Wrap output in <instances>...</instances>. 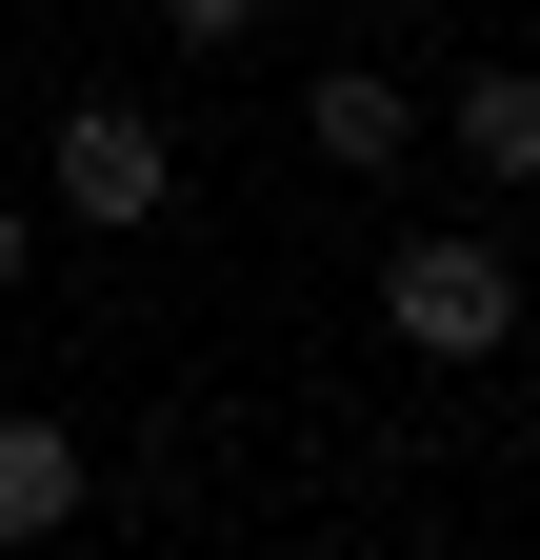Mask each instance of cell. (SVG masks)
I'll return each instance as SVG.
<instances>
[{
	"instance_id": "52a82bcc",
	"label": "cell",
	"mask_w": 540,
	"mask_h": 560,
	"mask_svg": "<svg viewBox=\"0 0 540 560\" xmlns=\"http://www.w3.org/2000/svg\"><path fill=\"white\" fill-rule=\"evenodd\" d=\"M21 260H40V241H21V200H0V301H21Z\"/></svg>"
},
{
	"instance_id": "8992f818",
	"label": "cell",
	"mask_w": 540,
	"mask_h": 560,
	"mask_svg": "<svg viewBox=\"0 0 540 560\" xmlns=\"http://www.w3.org/2000/svg\"><path fill=\"white\" fill-rule=\"evenodd\" d=\"M161 21H180V40H240V21H260V0H161Z\"/></svg>"
},
{
	"instance_id": "277c9868",
	"label": "cell",
	"mask_w": 540,
	"mask_h": 560,
	"mask_svg": "<svg viewBox=\"0 0 540 560\" xmlns=\"http://www.w3.org/2000/svg\"><path fill=\"white\" fill-rule=\"evenodd\" d=\"M301 140H320V161H341V180H380V161H400V140H421V101H400V81H380V60H341V81H320V101H301Z\"/></svg>"
},
{
	"instance_id": "3957f363",
	"label": "cell",
	"mask_w": 540,
	"mask_h": 560,
	"mask_svg": "<svg viewBox=\"0 0 540 560\" xmlns=\"http://www.w3.org/2000/svg\"><path fill=\"white\" fill-rule=\"evenodd\" d=\"M421 120H441L481 180H540V60H481V81H441Z\"/></svg>"
},
{
	"instance_id": "5b68a950",
	"label": "cell",
	"mask_w": 540,
	"mask_h": 560,
	"mask_svg": "<svg viewBox=\"0 0 540 560\" xmlns=\"http://www.w3.org/2000/svg\"><path fill=\"white\" fill-rule=\"evenodd\" d=\"M81 521V420H0V540H60Z\"/></svg>"
},
{
	"instance_id": "7a4b0ae2",
	"label": "cell",
	"mask_w": 540,
	"mask_h": 560,
	"mask_svg": "<svg viewBox=\"0 0 540 560\" xmlns=\"http://www.w3.org/2000/svg\"><path fill=\"white\" fill-rule=\"evenodd\" d=\"M380 320H400V361H501L520 340V260L501 241H400L380 260Z\"/></svg>"
},
{
	"instance_id": "6da1fadb",
	"label": "cell",
	"mask_w": 540,
	"mask_h": 560,
	"mask_svg": "<svg viewBox=\"0 0 540 560\" xmlns=\"http://www.w3.org/2000/svg\"><path fill=\"white\" fill-rule=\"evenodd\" d=\"M161 200H180V140H161V101H60V221H81V241H141L161 221Z\"/></svg>"
}]
</instances>
